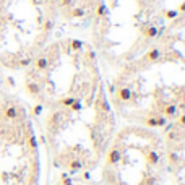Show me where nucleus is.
Wrapping results in <instances>:
<instances>
[{
	"mask_svg": "<svg viewBox=\"0 0 185 185\" xmlns=\"http://www.w3.org/2000/svg\"><path fill=\"white\" fill-rule=\"evenodd\" d=\"M120 157H122L120 151H119L117 148H112L111 151L107 153V157H106V164H107V166H115L117 162H120Z\"/></svg>",
	"mask_w": 185,
	"mask_h": 185,
	"instance_id": "1",
	"label": "nucleus"
},
{
	"mask_svg": "<svg viewBox=\"0 0 185 185\" xmlns=\"http://www.w3.org/2000/svg\"><path fill=\"white\" fill-rule=\"evenodd\" d=\"M145 123L148 127H164L167 123V117H162V115H151L145 120Z\"/></svg>",
	"mask_w": 185,
	"mask_h": 185,
	"instance_id": "2",
	"label": "nucleus"
},
{
	"mask_svg": "<svg viewBox=\"0 0 185 185\" xmlns=\"http://www.w3.org/2000/svg\"><path fill=\"white\" fill-rule=\"evenodd\" d=\"M25 88H26V92L31 96H39V92H41V84L34 80H26Z\"/></svg>",
	"mask_w": 185,
	"mask_h": 185,
	"instance_id": "3",
	"label": "nucleus"
},
{
	"mask_svg": "<svg viewBox=\"0 0 185 185\" xmlns=\"http://www.w3.org/2000/svg\"><path fill=\"white\" fill-rule=\"evenodd\" d=\"M132 98H133V92L128 86H123V88H119L117 90V99L120 102H128Z\"/></svg>",
	"mask_w": 185,
	"mask_h": 185,
	"instance_id": "4",
	"label": "nucleus"
},
{
	"mask_svg": "<svg viewBox=\"0 0 185 185\" xmlns=\"http://www.w3.org/2000/svg\"><path fill=\"white\" fill-rule=\"evenodd\" d=\"M33 63H34V67H36V70H39V71H46V70H49V67H50L49 59L44 57V55H39Z\"/></svg>",
	"mask_w": 185,
	"mask_h": 185,
	"instance_id": "5",
	"label": "nucleus"
},
{
	"mask_svg": "<svg viewBox=\"0 0 185 185\" xmlns=\"http://www.w3.org/2000/svg\"><path fill=\"white\" fill-rule=\"evenodd\" d=\"M18 117V109H16V106H7L5 109H3V119H7V120H13V119Z\"/></svg>",
	"mask_w": 185,
	"mask_h": 185,
	"instance_id": "6",
	"label": "nucleus"
},
{
	"mask_svg": "<svg viewBox=\"0 0 185 185\" xmlns=\"http://www.w3.org/2000/svg\"><path fill=\"white\" fill-rule=\"evenodd\" d=\"M159 57H161V49L159 47H153V49H149L146 52L145 60L146 62H156V60H159Z\"/></svg>",
	"mask_w": 185,
	"mask_h": 185,
	"instance_id": "7",
	"label": "nucleus"
},
{
	"mask_svg": "<svg viewBox=\"0 0 185 185\" xmlns=\"http://www.w3.org/2000/svg\"><path fill=\"white\" fill-rule=\"evenodd\" d=\"M143 36L148 37V39H154V37L159 36V29H157L156 26H146V28L143 29Z\"/></svg>",
	"mask_w": 185,
	"mask_h": 185,
	"instance_id": "8",
	"label": "nucleus"
},
{
	"mask_svg": "<svg viewBox=\"0 0 185 185\" xmlns=\"http://www.w3.org/2000/svg\"><path fill=\"white\" fill-rule=\"evenodd\" d=\"M60 117H62V114H60V112H54V114H50L49 122H47V125H49V128H50V130H54L57 125H59Z\"/></svg>",
	"mask_w": 185,
	"mask_h": 185,
	"instance_id": "9",
	"label": "nucleus"
},
{
	"mask_svg": "<svg viewBox=\"0 0 185 185\" xmlns=\"http://www.w3.org/2000/svg\"><path fill=\"white\" fill-rule=\"evenodd\" d=\"M164 115L166 117H176L177 115V104L176 102H170V104H167L166 107H164Z\"/></svg>",
	"mask_w": 185,
	"mask_h": 185,
	"instance_id": "10",
	"label": "nucleus"
},
{
	"mask_svg": "<svg viewBox=\"0 0 185 185\" xmlns=\"http://www.w3.org/2000/svg\"><path fill=\"white\" fill-rule=\"evenodd\" d=\"M159 154H157L156 151H149V153H146V162H149L151 166H156L157 162H159Z\"/></svg>",
	"mask_w": 185,
	"mask_h": 185,
	"instance_id": "11",
	"label": "nucleus"
},
{
	"mask_svg": "<svg viewBox=\"0 0 185 185\" xmlns=\"http://www.w3.org/2000/svg\"><path fill=\"white\" fill-rule=\"evenodd\" d=\"M107 7H106V3H99L98 5V10H96V16L98 18H104V16H107Z\"/></svg>",
	"mask_w": 185,
	"mask_h": 185,
	"instance_id": "12",
	"label": "nucleus"
},
{
	"mask_svg": "<svg viewBox=\"0 0 185 185\" xmlns=\"http://www.w3.org/2000/svg\"><path fill=\"white\" fill-rule=\"evenodd\" d=\"M81 167H83V164H81V161H78V159H71L70 162H68V169L70 170H80Z\"/></svg>",
	"mask_w": 185,
	"mask_h": 185,
	"instance_id": "13",
	"label": "nucleus"
},
{
	"mask_svg": "<svg viewBox=\"0 0 185 185\" xmlns=\"http://www.w3.org/2000/svg\"><path fill=\"white\" fill-rule=\"evenodd\" d=\"M70 16H71V18H83V16H84V8H80V7L73 8V10H71V13H70Z\"/></svg>",
	"mask_w": 185,
	"mask_h": 185,
	"instance_id": "14",
	"label": "nucleus"
},
{
	"mask_svg": "<svg viewBox=\"0 0 185 185\" xmlns=\"http://www.w3.org/2000/svg\"><path fill=\"white\" fill-rule=\"evenodd\" d=\"M75 101H76V98H62L59 101V104L62 106V107H70Z\"/></svg>",
	"mask_w": 185,
	"mask_h": 185,
	"instance_id": "15",
	"label": "nucleus"
},
{
	"mask_svg": "<svg viewBox=\"0 0 185 185\" xmlns=\"http://www.w3.org/2000/svg\"><path fill=\"white\" fill-rule=\"evenodd\" d=\"M99 107H101V111L106 112V114H109V112H111V106H109V102L106 101L104 98L99 99Z\"/></svg>",
	"mask_w": 185,
	"mask_h": 185,
	"instance_id": "16",
	"label": "nucleus"
},
{
	"mask_svg": "<svg viewBox=\"0 0 185 185\" xmlns=\"http://www.w3.org/2000/svg\"><path fill=\"white\" fill-rule=\"evenodd\" d=\"M179 15L180 13L177 12V10H166V12H164V16H166L167 20H176Z\"/></svg>",
	"mask_w": 185,
	"mask_h": 185,
	"instance_id": "17",
	"label": "nucleus"
},
{
	"mask_svg": "<svg viewBox=\"0 0 185 185\" xmlns=\"http://www.w3.org/2000/svg\"><path fill=\"white\" fill-rule=\"evenodd\" d=\"M70 46H71V50H81V49H83V46H84V44H83V41L73 39V41L70 42Z\"/></svg>",
	"mask_w": 185,
	"mask_h": 185,
	"instance_id": "18",
	"label": "nucleus"
},
{
	"mask_svg": "<svg viewBox=\"0 0 185 185\" xmlns=\"http://www.w3.org/2000/svg\"><path fill=\"white\" fill-rule=\"evenodd\" d=\"M81 107H83L81 101H80V99H76V101H75V102H73V104H71L68 109H70V111H73V112H78V111H81Z\"/></svg>",
	"mask_w": 185,
	"mask_h": 185,
	"instance_id": "19",
	"label": "nucleus"
},
{
	"mask_svg": "<svg viewBox=\"0 0 185 185\" xmlns=\"http://www.w3.org/2000/svg\"><path fill=\"white\" fill-rule=\"evenodd\" d=\"M31 63H33V59H31V57H25V59L20 60V67H29Z\"/></svg>",
	"mask_w": 185,
	"mask_h": 185,
	"instance_id": "20",
	"label": "nucleus"
},
{
	"mask_svg": "<svg viewBox=\"0 0 185 185\" xmlns=\"http://www.w3.org/2000/svg\"><path fill=\"white\" fill-rule=\"evenodd\" d=\"M54 28V23L50 21V20H47V21H44V25H42V29L46 31V33H49L50 29Z\"/></svg>",
	"mask_w": 185,
	"mask_h": 185,
	"instance_id": "21",
	"label": "nucleus"
},
{
	"mask_svg": "<svg viewBox=\"0 0 185 185\" xmlns=\"http://www.w3.org/2000/svg\"><path fill=\"white\" fill-rule=\"evenodd\" d=\"M42 104H37V106H34V109H33V114L34 115H41V112H42Z\"/></svg>",
	"mask_w": 185,
	"mask_h": 185,
	"instance_id": "22",
	"label": "nucleus"
},
{
	"mask_svg": "<svg viewBox=\"0 0 185 185\" xmlns=\"http://www.w3.org/2000/svg\"><path fill=\"white\" fill-rule=\"evenodd\" d=\"M169 161L170 162H177V161H179V156H177L176 153H169Z\"/></svg>",
	"mask_w": 185,
	"mask_h": 185,
	"instance_id": "23",
	"label": "nucleus"
},
{
	"mask_svg": "<svg viewBox=\"0 0 185 185\" xmlns=\"http://www.w3.org/2000/svg\"><path fill=\"white\" fill-rule=\"evenodd\" d=\"M62 185H71V180L68 179L67 176H63V177H62Z\"/></svg>",
	"mask_w": 185,
	"mask_h": 185,
	"instance_id": "24",
	"label": "nucleus"
},
{
	"mask_svg": "<svg viewBox=\"0 0 185 185\" xmlns=\"http://www.w3.org/2000/svg\"><path fill=\"white\" fill-rule=\"evenodd\" d=\"M71 3H73V0H60L62 7H68V5H71Z\"/></svg>",
	"mask_w": 185,
	"mask_h": 185,
	"instance_id": "25",
	"label": "nucleus"
},
{
	"mask_svg": "<svg viewBox=\"0 0 185 185\" xmlns=\"http://www.w3.org/2000/svg\"><path fill=\"white\" fill-rule=\"evenodd\" d=\"M177 12H179V13H184V12H185V2H182V3L179 5V10H177Z\"/></svg>",
	"mask_w": 185,
	"mask_h": 185,
	"instance_id": "26",
	"label": "nucleus"
},
{
	"mask_svg": "<svg viewBox=\"0 0 185 185\" xmlns=\"http://www.w3.org/2000/svg\"><path fill=\"white\" fill-rule=\"evenodd\" d=\"M179 125L180 127L185 125V115H180V117H179Z\"/></svg>",
	"mask_w": 185,
	"mask_h": 185,
	"instance_id": "27",
	"label": "nucleus"
},
{
	"mask_svg": "<svg viewBox=\"0 0 185 185\" xmlns=\"http://www.w3.org/2000/svg\"><path fill=\"white\" fill-rule=\"evenodd\" d=\"M88 57H90L91 60H92V59H96V52H90V54H88Z\"/></svg>",
	"mask_w": 185,
	"mask_h": 185,
	"instance_id": "28",
	"label": "nucleus"
}]
</instances>
